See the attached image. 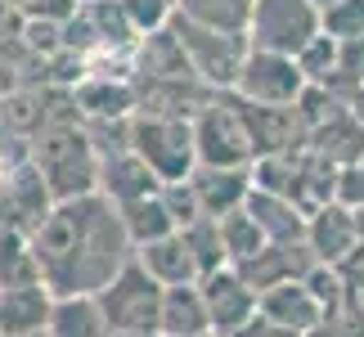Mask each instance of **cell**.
<instances>
[{
  "label": "cell",
  "instance_id": "cell-16",
  "mask_svg": "<svg viewBox=\"0 0 364 337\" xmlns=\"http://www.w3.org/2000/svg\"><path fill=\"white\" fill-rule=\"evenodd\" d=\"M113 337H162V333H113Z\"/></svg>",
  "mask_w": 364,
  "mask_h": 337
},
{
  "label": "cell",
  "instance_id": "cell-8",
  "mask_svg": "<svg viewBox=\"0 0 364 337\" xmlns=\"http://www.w3.org/2000/svg\"><path fill=\"white\" fill-rule=\"evenodd\" d=\"M257 311L265 319H274V324H284V328H297V333H311L319 319H324V306H319L311 297V288L301 284H279V288H265L257 292Z\"/></svg>",
  "mask_w": 364,
  "mask_h": 337
},
{
  "label": "cell",
  "instance_id": "cell-11",
  "mask_svg": "<svg viewBox=\"0 0 364 337\" xmlns=\"http://www.w3.org/2000/svg\"><path fill=\"white\" fill-rule=\"evenodd\" d=\"M212 333V315H207V297L193 284H176L162 297V337H198Z\"/></svg>",
  "mask_w": 364,
  "mask_h": 337
},
{
  "label": "cell",
  "instance_id": "cell-15",
  "mask_svg": "<svg viewBox=\"0 0 364 337\" xmlns=\"http://www.w3.org/2000/svg\"><path fill=\"white\" fill-rule=\"evenodd\" d=\"M239 337H306V333H297V328H284V324H274V319H265L261 311H257V319L239 333Z\"/></svg>",
  "mask_w": 364,
  "mask_h": 337
},
{
  "label": "cell",
  "instance_id": "cell-4",
  "mask_svg": "<svg viewBox=\"0 0 364 337\" xmlns=\"http://www.w3.org/2000/svg\"><path fill=\"white\" fill-rule=\"evenodd\" d=\"M203 297H207V315H212L216 337H239L257 319V288H247V279L239 270L203 274Z\"/></svg>",
  "mask_w": 364,
  "mask_h": 337
},
{
  "label": "cell",
  "instance_id": "cell-5",
  "mask_svg": "<svg viewBox=\"0 0 364 337\" xmlns=\"http://www.w3.org/2000/svg\"><path fill=\"white\" fill-rule=\"evenodd\" d=\"M239 86H243L247 100H261V104H288V100H297L301 77H297V63H292V54L261 50L257 59H247V63H243Z\"/></svg>",
  "mask_w": 364,
  "mask_h": 337
},
{
  "label": "cell",
  "instance_id": "cell-2",
  "mask_svg": "<svg viewBox=\"0 0 364 337\" xmlns=\"http://www.w3.org/2000/svg\"><path fill=\"white\" fill-rule=\"evenodd\" d=\"M108 315L113 333H162V297L166 288L144 270V261L131 257L108 279L104 292H95Z\"/></svg>",
  "mask_w": 364,
  "mask_h": 337
},
{
  "label": "cell",
  "instance_id": "cell-9",
  "mask_svg": "<svg viewBox=\"0 0 364 337\" xmlns=\"http://www.w3.org/2000/svg\"><path fill=\"white\" fill-rule=\"evenodd\" d=\"M139 261H144V270L158 279L162 288H176V284H193V279H203L198 270V257L189 252L185 234H166V238H153V243H144V252H139Z\"/></svg>",
  "mask_w": 364,
  "mask_h": 337
},
{
  "label": "cell",
  "instance_id": "cell-7",
  "mask_svg": "<svg viewBox=\"0 0 364 337\" xmlns=\"http://www.w3.org/2000/svg\"><path fill=\"white\" fill-rule=\"evenodd\" d=\"M36 162L46 166V180L54 185V193H63V180H77V189H86L90 176H95L86 139L73 135V131H54L46 144L36 149Z\"/></svg>",
  "mask_w": 364,
  "mask_h": 337
},
{
  "label": "cell",
  "instance_id": "cell-6",
  "mask_svg": "<svg viewBox=\"0 0 364 337\" xmlns=\"http://www.w3.org/2000/svg\"><path fill=\"white\" fill-rule=\"evenodd\" d=\"M54 311V292L46 284H27V288H0V337H27V333H46Z\"/></svg>",
  "mask_w": 364,
  "mask_h": 337
},
{
  "label": "cell",
  "instance_id": "cell-13",
  "mask_svg": "<svg viewBox=\"0 0 364 337\" xmlns=\"http://www.w3.org/2000/svg\"><path fill=\"white\" fill-rule=\"evenodd\" d=\"M315 252L324 261H333V265H342L346 257H351V234H355V220L346 216V212H319V220H315Z\"/></svg>",
  "mask_w": 364,
  "mask_h": 337
},
{
  "label": "cell",
  "instance_id": "cell-18",
  "mask_svg": "<svg viewBox=\"0 0 364 337\" xmlns=\"http://www.w3.org/2000/svg\"><path fill=\"white\" fill-rule=\"evenodd\" d=\"M198 337H216V333H198Z\"/></svg>",
  "mask_w": 364,
  "mask_h": 337
},
{
  "label": "cell",
  "instance_id": "cell-3",
  "mask_svg": "<svg viewBox=\"0 0 364 337\" xmlns=\"http://www.w3.org/2000/svg\"><path fill=\"white\" fill-rule=\"evenodd\" d=\"M252 32H257L261 50L274 54H292L311 46L315 32V9L306 0H257L252 9Z\"/></svg>",
  "mask_w": 364,
  "mask_h": 337
},
{
  "label": "cell",
  "instance_id": "cell-12",
  "mask_svg": "<svg viewBox=\"0 0 364 337\" xmlns=\"http://www.w3.org/2000/svg\"><path fill=\"white\" fill-rule=\"evenodd\" d=\"M135 139H153V149H139V158H144L153 166V176H166L171 180V153H193V135L185 131L180 122H149V126H139V135Z\"/></svg>",
  "mask_w": 364,
  "mask_h": 337
},
{
  "label": "cell",
  "instance_id": "cell-17",
  "mask_svg": "<svg viewBox=\"0 0 364 337\" xmlns=\"http://www.w3.org/2000/svg\"><path fill=\"white\" fill-rule=\"evenodd\" d=\"M27 337H50V328H46V333H27Z\"/></svg>",
  "mask_w": 364,
  "mask_h": 337
},
{
  "label": "cell",
  "instance_id": "cell-10",
  "mask_svg": "<svg viewBox=\"0 0 364 337\" xmlns=\"http://www.w3.org/2000/svg\"><path fill=\"white\" fill-rule=\"evenodd\" d=\"M50 337H113L104 306L95 292H81V297H54L50 311Z\"/></svg>",
  "mask_w": 364,
  "mask_h": 337
},
{
  "label": "cell",
  "instance_id": "cell-1",
  "mask_svg": "<svg viewBox=\"0 0 364 337\" xmlns=\"http://www.w3.org/2000/svg\"><path fill=\"white\" fill-rule=\"evenodd\" d=\"M126 252V220L108 212L100 198H68L54 216H46L36 234V265L41 284L54 297H81V292H104L122 265Z\"/></svg>",
  "mask_w": 364,
  "mask_h": 337
},
{
  "label": "cell",
  "instance_id": "cell-14",
  "mask_svg": "<svg viewBox=\"0 0 364 337\" xmlns=\"http://www.w3.org/2000/svg\"><path fill=\"white\" fill-rule=\"evenodd\" d=\"M328 27L338 32L342 41H355L364 36V0H351V9H338V14H328Z\"/></svg>",
  "mask_w": 364,
  "mask_h": 337
}]
</instances>
